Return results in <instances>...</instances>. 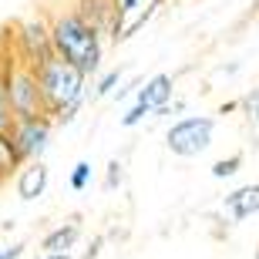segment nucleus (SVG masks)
Masks as SVG:
<instances>
[{
	"mask_svg": "<svg viewBox=\"0 0 259 259\" xmlns=\"http://www.w3.org/2000/svg\"><path fill=\"white\" fill-rule=\"evenodd\" d=\"M51 54L64 64L77 67L84 77H91L105 61V37L88 24L77 10H61L48 20Z\"/></svg>",
	"mask_w": 259,
	"mask_h": 259,
	"instance_id": "1",
	"label": "nucleus"
},
{
	"mask_svg": "<svg viewBox=\"0 0 259 259\" xmlns=\"http://www.w3.org/2000/svg\"><path fill=\"white\" fill-rule=\"evenodd\" d=\"M37 74V91H40V105H44V115L54 121V125H71L84 105L88 95V77L77 71V67L64 64L61 58L51 54L44 64L34 67Z\"/></svg>",
	"mask_w": 259,
	"mask_h": 259,
	"instance_id": "2",
	"label": "nucleus"
},
{
	"mask_svg": "<svg viewBox=\"0 0 259 259\" xmlns=\"http://www.w3.org/2000/svg\"><path fill=\"white\" fill-rule=\"evenodd\" d=\"M7 98H10V111L14 121L17 118H40L44 105H40V91H37V74L24 58L7 61Z\"/></svg>",
	"mask_w": 259,
	"mask_h": 259,
	"instance_id": "3",
	"label": "nucleus"
},
{
	"mask_svg": "<svg viewBox=\"0 0 259 259\" xmlns=\"http://www.w3.org/2000/svg\"><path fill=\"white\" fill-rule=\"evenodd\" d=\"M212 138H215V118L189 115V118H179V121L168 128L165 145H168V152L179 155V158H199L202 152L212 148Z\"/></svg>",
	"mask_w": 259,
	"mask_h": 259,
	"instance_id": "4",
	"label": "nucleus"
},
{
	"mask_svg": "<svg viewBox=\"0 0 259 259\" xmlns=\"http://www.w3.org/2000/svg\"><path fill=\"white\" fill-rule=\"evenodd\" d=\"M51 135H54V121L48 115L40 118H17L7 132V142L14 148L20 165H30V162H40V155L48 152L51 145Z\"/></svg>",
	"mask_w": 259,
	"mask_h": 259,
	"instance_id": "5",
	"label": "nucleus"
},
{
	"mask_svg": "<svg viewBox=\"0 0 259 259\" xmlns=\"http://www.w3.org/2000/svg\"><path fill=\"white\" fill-rule=\"evenodd\" d=\"M17 44V58H24L30 67L44 64L51 58V34H48V20L44 17H27L14 34Z\"/></svg>",
	"mask_w": 259,
	"mask_h": 259,
	"instance_id": "6",
	"label": "nucleus"
},
{
	"mask_svg": "<svg viewBox=\"0 0 259 259\" xmlns=\"http://www.w3.org/2000/svg\"><path fill=\"white\" fill-rule=\"evenodd\" d=\"M118 4V24L111 30V37L115 40H128L138 27L148 24L155 10L162 7V0H115Z\"/></svg>",
	"mask_w": 259,
	"mask_h": 259,
	"instance_id": "7",
	"label": "nucleus"
},
{
	"mask_svg": "<svg viewBox=\"0 0 259 259\" xmlns=\"http://www.w3.org/2000/svg\"><path fill=\"white\" fill-rule=\"evenodd\" d=\"M222 212L229 222H246L259 212V182H249V185H239L232 189L226 199H222Z\"/></svg>",
	"mask_w": 259,
	"mask_h": 259,
	"instance_id": "8",
	"label": "nucleus"
},
{
	"mask_svg": "<svg viewBox=\"0 0 259 259\" xmlns=\"http://www.w3.org/2000/svg\"><path fill=\"white\" fill-rule=\"evenodd\" d=\"M175 95V77L172 74H152L138 91H135V105L148 108V111H162Z\"/></svg>",
	"mask_w": 259,
	"mask_h": 259,
	"instance_id": "9",
	"label": "nucleus"
},
{
	"mask_svg": "<svg viewBox=\"0 0 259 259\" xmlns=\"http://www.w3.org/2000/svg\"><path fill=\"white\" fill-rule=\"evenodd\" d=\"M77 14H81L101 37L111 34L115 24H118V4L115 0H77Z\"/></svg>",
	"mask_w": 259,
	"mask_h": 259,
	"instance_id": "10",
	"label": "nucleus"
},
{
	"mask_svg": "<svg viewBox=\"0 0 259 259\" xmlns=\"http://www.w3.org/2000/svg\"><path fill=\"white\" fill-rule=\"evenodd\" d=\"M81 239V219H67L64 226H54V229L40 239V252L44 256H71L74 242Z\"/></svg>",
	"mask_w": 259,
	"mask_h": 259,
	"instance_id": "11",
	"label": "nucleus"
},
{
	"mask_svg": "<svg viewBox=\"0 0 259 259\" xmlns=\"http://www.w3.org/2000/svg\"><path fill=\"white\" fill-rule=\"evenodd\" d=\"M48 165L44 162H30V165H20L17 168V195L24 202H34L48 192Z\"/></svg>",
	"mask_w": 259,
	"mask_h": 259,
	"instance_id": "12",
	"label": "nucleus"
},
{
	"mask_svg": "<svg viewBox=\"0 0 259 259\" xmlns=\"http://www.w3.org/2000/svg\"><path fill=\"white\" fill-rule=\"evenodd\" d=\"M10 125H14V111L7 98V61H0V135H7Z\"/></svg>",
	"mask_w": 259,
	"mask_h": 259,
	"instance_id": "13",
	"label": "nucleus"
},
{
	"mask_svg": "<svg viewBox=\"0 0 259 259\" xmlns=\"http://www.w3.org/2000/svg\"><path fill=\"white\" fill-rule=\"evenodd\" d=\"M17 168H20V162H17V155H14V148H10L7 135H0V185L7 182Z\"/></svg>",
	"mask_w": 259,
	"mask_h": 259,
	"instance_id": "14",
	"label": "nucleus"
},
{
	"mask_svg": "<svg viewBox=\"0 0 259 259\" xmlns=\"http://www.w3.org/2000/svg\"><path fill=\"white\" fill-rule=\"evenodd\" d=\"M242 152H236V155H229V158H219V162L212 165V179H232V175L242 168Z\"/></svg>",
	"mask_w": 259,
	"mask_h": 259,
	"instance_id": "15",
	"label": "nucleus"
},
{
	"mask_svg": "<svg viewBox=\"0 0 259 259\" xmlns=\"http://www.w3.org/2000/svg\"><path fill=\"white\" fill-rule=\"evenodd\" d=\"M239 108H242V115H246V121H249V125H259V88H252V91H246V95H242Z\"/></svg>",
	"mask_w": 259,
	"mask_h": 259,
	"instance_id": "16",
	"label": "nucleus"
},
{
	"mask_svg": "<svg viewBox=\"0 0 259 259\" xmlns=\"http://www.w3.org/2000/svg\"><path fill=\"white\" fill-rule=\"evenodd\" d=\"M67 182H71L74 192H84L88 185H91V162H77L74 168H71V179H67Z\"/></svg>",
	"mask_w": 259,
	"mask_h": 259,
	"instance_id": "17",
	"label": "nucleus"
},
{
	"mask_svg": "<svg viewBox=\"0 0 259 259\" xmlns=\"http://www.w3.org/2000/svg\"><path fill=\"white\" fill-rule=\"evenodd\" d=\"M121 182H125V165L118 162V158H111V162H108V172H105V189L115 192Z\"/></svg>",
	"mask_w": 259,
	"mask_h": 259,
	"instance_id": "18",
	"label": "nucleus"
},
{
	"mask_svg": "<svg viewBox=\"0 0 259 259\" xmlns=\"http://www.w3.org/2000/svg\"><path fill=\"white\" fill-rule=\"evenodd\" d=\"M118 81H121V71H108V74H101V77H98V84H95V98L111 95Z\"/></svg>",
	"mask_w": 259,
	"mask_h": 259,
	"instance_id": "19",
	"label": "nucleus"
},
{
	"mask_svg": "<svg viewBox=\"0 0 259 259\" xmlns=\"http://www.w3.org/2000/svg\"><path fill=\"white\" fill-rule=\"evenodd\" d=\"M145 115H152V111H148V108H142V105H132V108L125 111V115H121V125H125V128L142 125V121H145Z\"/></svg>",
	"mask_w": 259,
	"mask_h": 259,
	"instance_id": "20",
	"label": "nucleus"
},
{
	"mask_svg": "<svg viewBox=\"0 0 259 259\" xmlns=\"http://www.w3.org/2000/svg\"><path fill=\"white\" fill-rule=\"evenodd\" d=\"M27 252V242H10V246H0V259H20Z\"/></svg>",
	"mask_w": 259,
	"mask_h": 259,
	"instance_id": "21",
	"label": "nucleus"
},
{
	"mask_svg": "<svg viewBox=\"0 0 259 259\" xmlns=\"http://www.w3.org/2000/svg\"><path fill=\"white\" fill-rule=\"evenodd\" d=\"M101 246H105V236H95V239H91V246H88V252L81 259H98V256H101Z\"/></svg>",
	"mask_w": 259,
	"mask_h": 259,
	"instance_id": "22",
	"label": "nucleus"
},
{
	"mask_svg": "<svg viewBox=\"0 0 259 259\" xmlns=\"http://www.w3.org/2000/svg\"><path fill=\"white\" fill-rule=\"evenodd\" d=\"M236 108H239V101H226V105H222L219 111H222V115H226V111H236Z\"/></svg>",
	"mask_w": 259,
	"mask_h": 259,
	"instance_id": "23",
	"label": "nucleus"
},
{
	"mask_svg": "<svg viewBox=\"0 0 259 259\" xmlns=\"http://www.w3.org/2000/svg\"><path fill=\"white\" fill-rule=\"evenodd\" d=\"M44 259H71V256H44Z\"/></svg>",
	"mask_w": 259,
	"mask_h": 259,
	"instance_id": "24",
	"label": "nucleus"
},
{
	"mask_svg": "<svg viewBox=\"0 0 259 259\" xmlns=\"http://www.w3.org/2000/svg\"><path fill=\"white\" fill-rule=\"evenodd\" d=\"M256 259H259V249H256Z\"/></svg>",
	"mask_w": 259,
	"mask_h": 259,
	"instance_id": "25",
	"label": "nucleus"
},
{
	"mask_svg": "<svg viewBox=\"0 0 259 259\" xmlns=\"http://www.w3.org/2000/svg\"><path fill=\"white\" fill-rule=\"evenodd\" d=\"M0 232H4V229H0Z\"/></svg>",
	"mask_w": 259,
	"mask_h": 259,
	"instance_id": "26",
	"label": "nucleus"
}]
</instances>
